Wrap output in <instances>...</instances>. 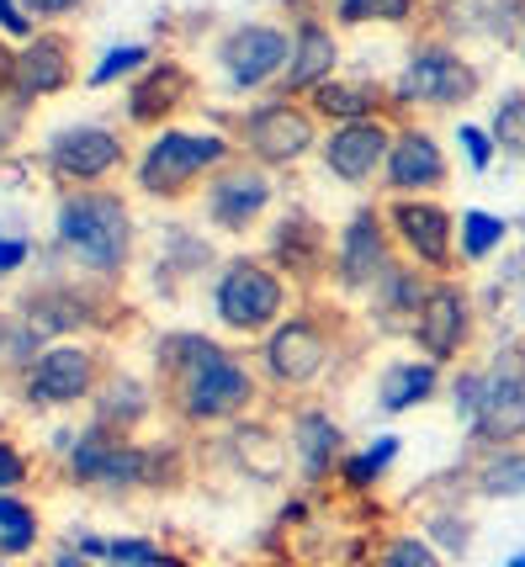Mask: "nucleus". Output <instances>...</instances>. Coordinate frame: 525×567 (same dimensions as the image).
I'll return each instance as SVG.
<instances>
[{"label":"nucleus","mask_w":525,"mask_h":567,"mask_svg":"<svg viewBox=\"0 0 525 567\" xmlns=\"http://www.w3.org/2000/svg\"><path fill=\"white\" fill-rule=\"evenodd\" d=\"M59 245L75 249L96 271H123L127 249H133L127 207L117 197H106V192H80V197L59 207Z\"/></svg>","instance_id":"obj_1"},{"label":"nucleus","mask_w":525,"mask_h":567,"mask_svg":"<svg viewBox=\"0 0 525 567\" xmlns=\"http://www.w3.org/2000/svg\"><path fill=\"white\" fill-rule=\"evenodd\" d=\"M192 355L181 361V409L192 420H228L250 403V371L239 367L228 350L207 340H186Z\"/></svg>","instance_id":"obj_2"},{"label":"nucleus","mask_w":525,"mask_h":567,"mask_svg":"<svg viewBox=\"0 0 525 567\" xmlns=\"http://www.w3.org/2000/svg\"><path fill=\"white\" fill-rule=\"evenodd\" d=\"M228 154V144L218 133H159L138 165V186L150 197H181L202 171H213Z\"/></svg>","instance_id":"obj_3"},{"label":"nucleus","mask_w":525,"mask_h":567,"mask_svg":"<svg viewBox=\"0 0 525 567\" xmlns=\"http://www.w3.org/2000/svg\"><path fill=\"white\" fill-rule=\"evenodd\" d=\"M281 281H276L266 266H255V260H234L224 271V281H218V319L228 323V329H266V323H276V313H281Z\"/></svg>","instance_id":"obj_4"},{"label":"nucleus","mask_w":525,"mask_h":567,"mask_svg":"<svg viewBox=\"0 0 525 567\" xmlns=\"http://www.w3.org/2000/svg\"><path fill=\"white\" fill-rule=\"evenodd\" d=\"M477 96V70L446 49H425L409 59L399 74V101H425V106H462Z\"/></svg>","instance_id":"obj_5"},{"label":"nucleus","mask_w":525,"mask_h":567,"mask_svg":"<svg viewBox=\"0 0 525 567\" xmlns=\"http://www.w3.org/2000/svg\"><path fill=\"white\" fill-rule=\"evenodd\" d=\"M70 472L80 483H101V488H138V483L159 477V456L112 441V435H85V441H75Z\"/></svg>","instance_id":"obj_6"},{"label":"nucleus","mask_w":525,"mask_h":567,"mask_svg":"<svg viewBox=\"0 0 525 567\" xmlns=\"http://www.w3.org/2000/svg\"><path fill=\"white\" fill-rule=\"evenodd\" d=\"M473 435L483 445H509L525 435V371H477Z\"/></svg>","instance_id":"obj_7"},{"label":"nucleus","mask_w":525,"mask_h":567,"mask_svg":"<svg viewBox=\"0 0 525 567\" xmlns=\"http://www.w3.org/2000/svg\"><path fill=\"white\" fill-rule=\"evenodd\" d=\"M224 70L234 85H266L287 59H292V43H287V32H276V27H239V32H228L224 49Z\"/></svg>","instance_id":"obj_8"},{"label":"nucleus","mask_w":525,"mask_h":567,"mask_svg":"<svg viewBox=\"0 0 525 567\" xmlns=\"http://www.w3.org/2000/svg\"><path fill=\"white\" fill-rule=\"evenodd\" d=\"M49 165L59 181H101L123 165V144L106 127H70L49 144Z\"/></svg>","instance_id":"obj_9"},{"label":"nucleus","mask_w":525,"mask_h":567,"mask_svg":"<svg viewBox=\"0 0 525 567\" xmlns=\"http://www.w3.org/2000/svg\"><path fill=\"white\" fill-rule=\"evenodd\" d=\"M388 154H393V138H388V127L382 123H340L329 133L325 144V165L346 186H361V181H372L377 165H388Z\"/></svg>","instance_id":"obj_10"},{"label":"nucleus","mask_w":525,"mask_h":567,"mask_svg":"<svg viewBox=\"0 0 525 567\" xmlns=\"http://www.w3.org/2000/svg\"><path fill=\"white\" fill-rule=\"evenodd\" d=\"M414 340L430 361H451L462 340H467V297L456 292L451 281H435L414 313Z\"/></svg>","instance_id":"obj_11"},{"label":"nucleus","mask_w":525,"mask_h":567,"mask_svg":"<svg viewBox=\"0 0 525 567\" xmlns=\"http://www.w3.org/2000/svg\"><path fill=\"white\" fill-rule=\"evenodd\" d=\"M245 138H250V148L266 165H292V159H302L313 148V123H308V112L276 101V106H260L245 123Z\"/></svg>","instance_id":"obj_12"},{"label":"nucleus","mask_w":525,"mask_h":567,"mask_svg":"<svg viewBox=\"0 0 525 567\" xmlns=\"http://www.w3.org/2000/svg\"><path fill=\"white\" fill-rule=\"evenodd\" d=\"M91 382H96L91 350L53 346V350L38 355V367H32V377H27V398H32V403H75V398L91 393Z\"/></svg>","instance_id":"obj_13"},{"label":"nucleus","mask_w":525,"mask_h":567,"mask_svg":"<svg viewBox=\"0 0 525 567\" xmlns=\"http://www.w3.org/2000/svg\"><path fill=\"white\" fill-rule=\"evenodd\" d=\"M325 361H329V346L308 319H287L281 329H271V340H266V367H271L281 382H292V388L313 382V377L325 371Z\"/></svg>","instance_id":"obj_14"},{"label":"nucleus","mask_w":525,"mask_h":567,"mask_svg":"<svg viewBox=\"0 0 525 567\" xmlns=\"http://www.w3.org/2000/svg\"><path fill=\"white\" fill-rule=\"evenodd\" d=\"M266 202H271V181L260 171H234V175H224L218 186H207V213H213V223L228 228V234L250 228V223L266 213Z\"/></svg>","instance_id":"obj_15"},{"label":"nucleus","mask_w":525,"mask_h":567,"mask_svg":"<svg viewBox=\"0 0 525 567\" xmlns=\"http://www.w3.org/2000/svg\"><path fill=\"white\" fill-rule=\"evenodd\" d=\"M393 228H399V239L414 249L425 266H446L451 260V234H456V228H451V218L435 207V202L403 197L399 207H393Z\"/></svg>","instance_id":"obj_16"},{"label":"nucleus","mask_w":525,"mask_h":567,"mask_svg":"<svg viewBox=\"0 0 525 567\" xmlns=\"http://www.w3.org/2000/svg\"><path fill=\"white\" fill-rule=\"evenodd\" d=\"M70 85V43L64 38H32L22 53H17V96H53V91H64Z\"/></svg>","instance_id":"obj_17"},{"label":"nucleus","mask_w":525,"mask_h":567,"mask_svg":"<svg viewBox=\"0 0 525 567\" xmlns=\"http://www.w3.org/2000/svg\"><path fill=\"white\" fill-rule=\"evenodd\" d=\"M446 181V159L430 133H403L393 138V154H388V186L393 192H430Z\"/></svg>","instance_id":"obj_18"},{"label":"nucleus","mask_w":525,"mask_h":567,"mask_svg":"<svg viewBox=\"0 0 525 567\" xmlns=\"http://www.w3.org/2000/svg\"><path fill=\"white\" fill-rule=\"evenodd\" d=\"M388 239H382V223L372 213H361V218L346 228V245H340V281L346 287H367L377 276H388Z\"/></svg>","instance_id":"obj_19"},{"label":"nucleus","mask_w":525,"mask_h":567,"mask_svg":"<svg viewBox=\"0 0 525 567\" xmlns=\"http://www.w3.org/2000/svg\"><path fill=\"white\" fill-rule=\"evenodd\" d=\"M334 70V38L319 22L298 27V43H292V64H287V91H319Z\"/></svg>","instance_id":"obj_20"},{"label":"nucleus","mask_w":525,"mask_h":567,"mask_svg":"<svg viewBox=\"0 0 525 567\" xmlns=\"http://www.w3.org/2000/svg\"><path fill=\"white\" fill-rule=\"evenodd\" d=\"M435 393V361H399V367L382 377V409L403 414L414 403H425Z\"/></svg>","instance_id":"obj_21"},{"label":"nucleus","mask_w":525,"mask_h":567,"mask_svg":"<svg viewBox=\"0 0 525 567\" xmlns=\"http://www.w3.org/2000/svg\"><path fill=\"white\" fill-rule=\"evenodd\" d=\"M181 91H186V74L175 70V64H159V70L133 91V117L138 123H154V117H165L175 101H181Z\"/></svg>","instance_id":"obj_22"},{"label":"nucleus","mask_w":525,"mask_h":567,"mask_svg":"<svg viewBox=\"0 0 525 567\" xmlns=\"http://www.w3.org/2000/svg\"><path fill=\"white\" fill-rule=\"evenodd\" d=\"M298 451H302V467L313 472V477L329 467V456L340 451V430L329 424V414H302L298 420Z\"/></svg>","instance_id":"obj_23"},{"label":"nucleus","mask_w":525,"mask_h":567,"mask_svg":"<svg viewBox=\"0 0 525 567\" xmlns=\"http://www.w3.org/2000/svg\"><path fill=\"white\" fill-rule=\"evenodd\" d=\"M477 488L488 498H525V451H500V456L483 467Z\"/></svg>","instance_id":"obj_24"},{"label":"nucleus","mask_w":525,"mask_h":567,"mask_svg":"<svg viewBox=\"0 0 525 567\" xmlns=\"http://www.w3.org/2000/svg\"><path fill=\"white\" fill-rule=\"evenodd\" d=\"M313 96H319V112L340 117V123H367V112H372V91L367 85H334V80H325Z\"/></svg>","instance_id":"obj_25"},{"label":"nucleus","mask_w":525,"mask_h":567,"mask_svg":"<svg viewBox=\"0 0 525 567\" xmlns=\"http://www.w3.org/2000/svg\"><path fill=\"white\" fill-rule=\"evenodd\" d=\"M32 542H38V519H32V509L0 494V551L17 557V551H32Z\"/></svg>","instance_id":"obj_26"},{"label":"nucleus","mask_w":525,"mask_h":567,"mask_svg":"<svg viewBox=\"0 0 525 567\" xmlns=\"http://www.w3.org/2000/svg\"><path fill=\"white\" fill-rule=\"evenodd\" d=\"M504 228H509V223L494 218V213H467V218H462V249H467V260H483L488 249H500Z\"/></svg>","instance_id":"obj_27"},{"label":"nucleus","mask_w":525,"mask_h":567,"mask_svg":"<svg viewBox=\"0 0 525 567\" xmlns=\"http://www.w3.org/2000/svg\"><path fill=\"white\" fill-rule=\"evenodd\" d=\"M494 144L504 154L525 159V96H504L500 112H494Z\"/></svg>","instance_id":"obj_28"},{"label":"nucleus","mask_w":525,"mask_h":567,"mask_svg":"<svg viewBox=\"0 0 525 567\" xmlns=\"http://www.w3.org/2000/svg\"><path fill=\"white\" fill-rule=\"evenodd\" d=\"M393 456H399V435H382L372 451H361V456H350L346 462V483L350 488H372V477L388 467Z\"/></svg>","instance_id":"obj_29"},{"label":"nucleus","mask_w":525,"mask_h":567,"mask_svg":"<svg viewBox=\"0 0 525 567\" xmlns=\"http://www.w3.org/2000/svg\"><path fill=\"white\" fill-rule=\"evenodd\" d=\"M414 0H340V22H409Z\"/></svg>","instance_id":"obj_30"},{"label":"nucleus","mask_w":525,"mask_h":567,"mask_svg":"<svg viewBox=\"0 0 525 567\" xmlns=\"http://www.w3.org/2000/svg\"><path fill=\"white\" fill-rule=\"evenodd\" d=\"M377 567H441V557H435L430 542H420V536H399V542H388V551H382Z\"/></svg>","instance_id":"obj_31"},{"label":"nucleus","mask_w":525,"mask_h":567,"mask_svg":"<svg viewBox=\"0 0 525 567\" xmlns=\"http://www.w3.org/2000/svg\"><path fill=\"white\" fill-rule=\"evenodd\" d=\"M150 53L144 49H112L106 59H101L96 70H91V85H106V80H117V74H127V70H138Z\"/></svg>","instance_id":"obj_32"},{"label":"nucleus","mask_w":525,"mask_h":567,"mask_svg":"<svg viewBox=\"0 0 525 567\" xmlns=\"http://www.w3.org/2000/svg\"><path fill=\"white\" fill-rule=\"evenodd\" d=\"M462 148H467L473 171H488V159H494V138H488L483 127H462Z\"/></svg>","instance_id":"obj_33"},{"label":"nucleus","mask_w":525,"mask_h":567,"mask_svg":"<svg viewBox=\"0 0 525 567\" xmlns=\"http://www.w3.org/2000/svg\"><path fill=\"white\" fill-rule=\"evenodd\" d=\"M22 477H27L22 456H17V451H11V445H0V494H6V488H17V483H22Z\"/></svg>","instance_id":"obj_34"},{"label":"nucleus","mask_w":525,"mask_h":567,"mask_svg":"<svg viewBox=\"0 0 525 567\" xmlns=\"http://www.w3.org/2000/svg\"><path fill=\"white\" fill-rule=\"evenodd\" d=\"M435 536H441L446 546H456V551H462V546H467V519L441 515V519H435Z\"/></svg>","instance_id":"obj_35"},{"label":"nucleus","mask_w":525,"mask_h":567,"mask_svg":"<svg viewBox=\"0 0 525 567\" xmlns=\"http://www.w3.org/2000/svg\"><path fill=\"white\" fill-rule=\"evenodd\" d=\"M22 260H27V245H22V239H0V276L17 271Z\"/></svg>","instance_id":"obj_36"},{"label":"nucleus","mask_w":525,"mask_h":567,"mask_svg":"<svg viewBox=\"0 0 525 567\" xmlns=\"http://www.w3.org/2000/svg\"><path fill=\"white\" fill-rule=\"evenodd\" d=\"M6 85H17V53L0 43V91H6Z\"/></svg>","instance_id":"obj_37"},{"label":"nucleus","mask_w":525,"mask_h":567,"mask_svg":"<svg viewBox=\"0 0 525 567\" xmlns=\"http://www.w3.org/2000/svg\"><path fill=\"white\" fill-rule=\"evenodd\" d=\"M0 27H11V32H27V17L11 6V0H0Z\"/></svg>","instance_id":"obj_38"},{"label":"nucleus","mask_w":525,"mask_h":567,"mask_svg":"<svg viewBox=\"0 0 525 567\" xmlns=\"http://www.w3.org/2000/svg\"><path fill=\"white\" fill-rule=\"evenodd\" d=\"M38 17H59V11H75V0H27Z\"/></svg>","instance_id":"obj_39"},{"label":"nucleus","mask_w":525,"mask_h":567,"mask_svg":"<svg viewBox=\"0 0 525 567\" xmlns=\"http://www.w3.org/2000/svg\"><path fill=\"white\" fill-rule=\"evenodd\" d=\"M59 567H85V563L80 557H59Z\"/></svg>","instance_id":"obj_40"},{"label":"nucleus","mask_w":525,"mask_h":567,"mask_svg":"<svg viewBox=\"0 0 525 567\" xmlns=\"http://www.w3.org/2000/svg\"><path fill=\"white\" fill-rule=\"evenodd\" d=\"M509 567H525V551H521V557H515V563H509Z\"/></svg>","instance_id":"obj_41"}]
</instances>
